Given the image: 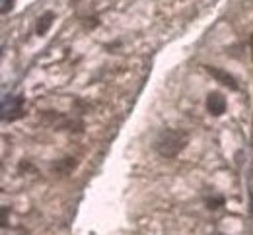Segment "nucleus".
<instances>
[{
	"label": "nucleus",
	"mask_w": 253,
	"mask_h": 235,
	"mask_svg": "<svg viewBox=\"0 0 253 235\" xmlns=\"http://www.w3.org/2000/svg\"><path fill=\"white\" fill-rule=\"evenodd\" d=\"M72 2H78V0H72Z\"/></svg>",
	"instance_id": "nucleus-11"
},
{
	"label": "nucleus",
	"mask_w": 253,
	"mask_h": 235,
	"mask_svg": "<svg viewBox=\"0 0 253 235\" xmlns=\"http://www.w3.org/2000/svg\"><path fill=\"white\" fill-rule=\"evenodd\" d=\"M53 20H55V14H53V12H45V14L39 18V22H37V28H35L37 35L47 34V32H49V28L53 26Z\"/></svg>",
	"instance_id": "nucleus-5"
},
{
	"label": "nucleus",
	"mask_w": 253,
	"mask_h": 235,
	"mask_svg": "<svg viewBox=\"0 0 253 235\" xmlns=\"http://www.w3.org/2000/svg\"><path fill=\"white\" fill-rule=\"evenodd\" d=\"M189 142V136L183 131H173V129H166L162 131L154 142V148L162 158H175L179 156L185 146Z\"/></svg>",
	"instance_id": "nucleus-1"
},
{
	"label": "nucleus",
	"mask_w": 253,
	"mask_h": 235,
	"mask_svg": "<svg viewBox=\"0 0 253 235\" xmlns=\"http://www.w3.org/2000/svg\"><path fill=\"white\" fill-rule=\"evenodd\" d=\"M76 168V162H74V158H64L61 162H57L55 166H53V171H57L59 175H66V173H70L72 169Z\"/></svg>",
	"instance_id": "nucleus-6"
},
{
	"label": "nucleus",
	"mask_w": 253,
	"mask_h": 235,
	"mask_svg": "<svg viewBox=\"0 0 253 235\" xmlns=\"http://www.w3.org/2000/svg\"><path fill=\"white\" fill-rule=\"evenodd\" d=\"M6 224H8V208L4 206L2 208V228H6Z\"/></svg>",
	"instance_id": "nucleus-9"
},
{
	"label": "nucleus",
	"mask_w": 253,
	"mask_h": 235,
	"mask_svg": "<svg viewBox=\"0 0 253 235\" xmlns=\"http://www.w3.org/2000/svg\"><path fill=\"white\" fill-rule=\"evenodd\" d=\"M250 47H252V59H253V35L250 37Z\"/></svg>",
	"instance_id": "nucleus-10"
},
{
	"label": "nucleus",
	"mask_w": 253,
	"mask_h": 235,
	"mask_svg": "<svg viewBox=\"0 0 253 235\" xmlns=\"http://www.w3.org/2000/svg\"><path fill=\"white\" fill-rule=\"evenodd\" d=\"M209 208H218V206H222L224 204V199L222 197H218V199H209Z\"/></svg>",
	"instance_id": "nucleus-7"
},
{
	"label": "nucleus",
	"mask_w": 253,
	"mask_h": 235,
	"mask_svg": "<svg viewBox=\"0 0 253 235\" xmlns=\"http://www.w3.org/2000/svg\"><path fill=\"white\" fill-rule=\"evenodd\" d=\"M24 115V100L22 96H16V98H10V113L4 117L6 121H16Z\"/></svg>",
	"instance_id": "nucleus-4"
},
{
	"label": "nucleus",
	"mask_w": 253,
	"mask_h": 235,
	"mask_svg": "<svg viewBox=\"0 0 253 235\" xmlns=\"http://www.w3.org/2000/svg\"><path fill=\"white\" fill-rule=\"evenodd\" d=\"M207 72H209L212 78H216L222 86H228L230 90H238V84H236V80H234L232 74H228V72H224V70L214 68V67H207Z\"/></svg>",
	"instance_id": "nucleus-3"
},
{
	"label": "nucleus",
	"mask_w": 253,
	"mask_h": 235,
	"mask_svg": "<svg viewBox=\"0 0 253 235\" xmlns=\"http://www.w3.org/2000/svg\"><path fill=\"white\" fill-rule=\"evenodd\" d=\"M14 6V0H2V14H8Z\"/></svg>",
	"instance_id": "nucleus-8"
},
{
	"label": "nucleus",
	"mask_w": 253,
	"mask_h": 235,
	"mask_svg": "<svg viewBox=\"0 0 253 235\" xmlns=\"http://www.w3.org/2000/svg\"><path fill=\"white\" fill-rule=\"evenodd\" d=\"M226 107H228V103H226V100L222 98L220 94H211L209 98H207V109L214 115V117H220L222 113L226 111Z\"/></svg>",
	"instance_id": "nucleus-2"
}]
</instances>
